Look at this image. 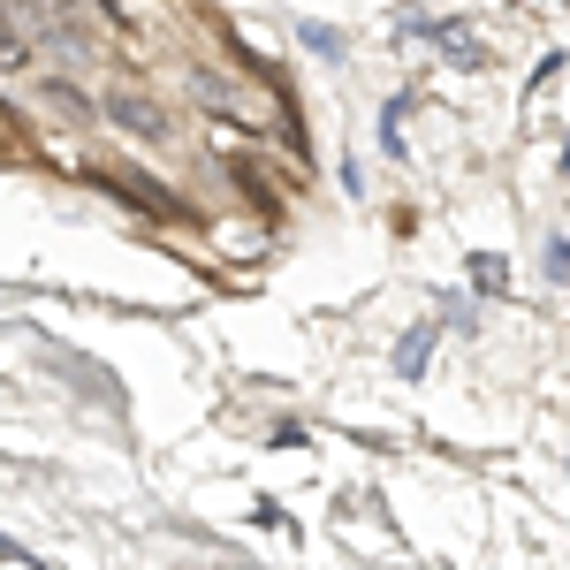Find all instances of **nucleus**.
<instances>
[{"label": "nucleus", "mask_w": 570, "mask_h": 570, "mask_svg": "<svg viewBox=\"0 0 570 570\" xmlns=\"http://www.w3.org/2000/svg\"><path fill=\"white\" fill-rule=\"evenodd\" d=\"M107 122H122V130L145 137V145H153V137H168V115H160L153 99H137V91H107Z\"/></svg>", "instance_id": "f257e3e1"}, {"label": "nucleus", "mask_w": 570, "mask_h": 570, "mask_svg": "<svg viewBox=\"0 0 570 570\" xmlns=\"http://www.w3.org/2000/svg\"><path fill=\"white\" fill-rule=\"evenodd\" d=\"M16 69H31V31L8 16V0H0V77H16Z\"/></svg>", "instance_id": "f03ea898"}, {"label": "nucleus", "mask_w": 570, "mask_h": 570, "mask_svg": "<svg viewBox=\"0 0 570 570\" xmlns=\"http://www.w3.org/2000/svg\"><path fill=\"white\" fill-rule=\"evenodd\" d=\"M46 107L61 115V122H85L91 115V99H85V85H69V77H46V91H39Z\"/></svg>", "instance_id": "7ed1b4c3"}, {"label": "nucleus", "mask_w": 570, "mask_h": 570, "mask_svg": "<svg viewBox=\"0 0 570 570\" xmlns=\"http://www.w3.org/2000/svg\"><path fill=\"white\" fill-rule=\"evenodd\" d=\"M190 91H198V107H214V115H236V107H244V99H236V85H220L214 69H198V77H190ZM244 115H252V107H244Z\"/></svg>", "instance_id": "20e7f679"}]
</instances>
